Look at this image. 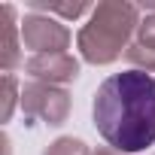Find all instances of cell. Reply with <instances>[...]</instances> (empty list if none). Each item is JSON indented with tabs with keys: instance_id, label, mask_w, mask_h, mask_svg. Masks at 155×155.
<instances>
[{
	"instance_id": "1",
	"label": "cell",
	"mask_w": 155,
	"mask_h": 155,
	"mask_svg": "<svg viewBox=\"0 0 155 155\" xmlns=\"http://www.w3.org/2000/svg\"><path fill=\"white\" fill-rule=\"evenodd\" d=\"M94 125L119 152H143L155 143V76L122 70L101 82L94 94Z\"/></svg>"
}]
</instances>
